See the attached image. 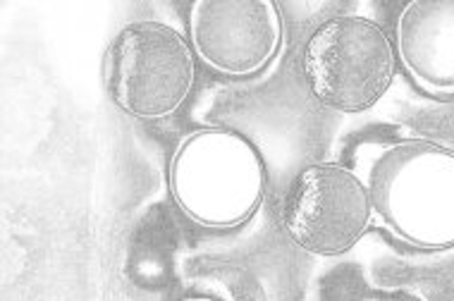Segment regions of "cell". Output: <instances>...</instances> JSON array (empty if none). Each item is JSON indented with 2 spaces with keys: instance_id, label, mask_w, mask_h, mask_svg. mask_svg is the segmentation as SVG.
Here are the masks:
<instances>
[{
  "instance_id": "1",
  "label": "cell",
  "mask_w": 454,
  "mask_h": 301,
  "mask_svg": "<svg viewBox=\"0 0 454 301\" xmlns=\"http://www.w3.org/2000/svg\"><path fill=\"white\" fill-rule=\"evenodd\" d=\"M354 173L385 232L421 251L454 249V149L421 136L366 142Z\"/></svg>"
},
{
  "instance_id": "2",
  "label": "cell",
  "mask_w": 454,
  "mask_h": 301,
  "mask_svg": "<svg viewBox=\"0 0 454 301\" xmlns=\"http://www.w3.org/2000/svg\"><path fill=\"white\" fill-rule=\"evenodd\" d=\"M170 194L201 228L232 230L254 218L266 197V163L256 146L225 127L196 129L170 160Z\"/></svg>"
},
{
  "instance_id": "3",
  "label": "cell",
  "mask_w": 454,
  "mask_h": 301,
  "mask_svg": "<svg viewBox=\"0 0 454 301\" xmlns=\"http://www.w3.org/2000/svg\"><path fill=\"white\" fill-rule=\"evenodd\" d=\"M395 74V43L383 27L368 17H333L306 41V84L325 108L368 111L390 91Z\"/></svg>"
},
{
  "instance_id": "4",
  "label": "cell",
  "mask_w": 454,
  "mask_h": 301,
  "mask_svg": "<svg viewBox=\"0 0 454 301\" xmlns=\"http://www.w3.org/2000/svg\"><path fill=\"white\" fill-rule=\"evenodd\" d=\"M194 80V48L170 24H127L108 50L110 96L134 118L160 120L177 112Z\"/></svg>"
},
{
  "instance_id": "5",
  "label": "cell",
  "mask_w": 454,
  "mask_h": 301,
  "mask_svg": "<svg viewBox=\"0 0 454 301\" xmlns=\"http://www.w3.org/2000/svg\"><path fill=\"white\" fill-rule=\"evenodd\" d=\"M282 220L292 242L309 254L342 256L373 225V208L354 167L316 163L297 174Z\"/></svg>"
},
{
  "instance_id": "6",
  "label": "cell",
  "mask_w": 454,
  "mask_h": 301,
  "mask_svg": "<svg viewBox=\"0 0 454 301\" xmlns=\"http://www.w3.org/2000/svg\"><path fill=\"white\" fill-rule=\"evenodd\" d=\"M196 58L225 77H254L282 46V15L270 0H196L189 8Z\"/></svg>"
},
{
  "instance_id": "7",
  "label": "cell",
  "mask_w": 454,
  "mask_h": 301,
  "mask_svg": "<svg viewBox=\"0 0 454 301\" xmlns=\"http://www.w3.org/2000/svg\"><path fill=\"white\" fill-rule=\"evenodd\" d=\"M395 50L423 94L454 98V0L404 5L395 24Z\"/></svg>"
},
{
  "instance_id": "8",
  "label": "cell",
  "mask_w": 454,
  "mask_h": 301,
  "mask_svg": "<svg viewBox=\"0 0 454 301\" xmlns=\"http://www.w3.org/2000/svg\"><path fill=\"white\" fill-rule=\"evenodd\" d=\"M364 301H426L421 294H414V292H383V294H376V297H368Z\"/></svg>"
},
{
  "instance_id": "9",
  "label": "cell",
  "mask_w": 454,
  "mask_h": 301,
  "mask_svg": "<svg viewBox=\"0 0 454 301\" xmlns=\"http://www.w3.org/2000/svg\"><path fill=\"white\" fill-rule=\"evenodd\" d=\"M180 301H225V299L213 297V294H189V297H184V299H180Z\"/></svg>"
}]
</instances>
